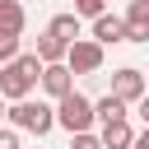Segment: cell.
Listing matches in <instances>:
<instances>
[{"label": "cell", "mask_w": 149, "mask_h": 149, "mask_svg": "<svg viewBox=\"0 0 149 149\" xmlns=\"http://www.w3.org/2000/svg\"><path fill=\"white\" fill-rule=\"evenodd\" d=\"M37 74H42V61H37V51L5 61V65H0V98H5V102H14V98H28V93L37 88Z\"/></svg>", "instance_id": "obj_1"}, {"label": "cell", "mask_w": 149, "mask_h": 149, "mask_svg": "<svg viewBox=\"0 0 149 149\" xmlns=\"http://www.w3.org/2000/svg\"><path fill=\"white\" fill-rule=\"evenodd\" d=\"M5 116H9L14 130H28V135H47L56 126V107L51 102H33V98H14L5 107Z\"/></svg>", "instance_id": "obj_2"}, {"label": "cell", "mask_w": 149, "mask_h": 149, "mask_svg": "<svg viewBox=\"0 0 149 149\" xmlns=\"http://www.w3.org/2000/svg\"><path fill=\"white\" fill-rule=\"evenodd\" d=\"M98 116H93V102L84 98V93H61L56 98V126H65V130H88Z\"/></svg>", "instance_id": "obj_3"}, {"label": "cell", "mask_w": 149, "mask_h": 149, "mask_svg": "<svg viewBox=\"0 0 149 149\" xmlns=\"http://www.w3.org/2000/svg\"><path fill=\"white\" fill-rule=\"evenodd\" d=\"M65 65H70L74 74H98V70H102V42L74 37V42L65 47Z\"/></svg>", "instance_id": "obj_4"}, {"label": "cell", "mask_w": 149, "mask_h": 149, "mask_svg": "<svg viewBox=\"0 0 149 149\" xmlns=\"http://www.w3.org/2000/svg\"><path fill=\"white\" fill-rule=\"evenodd\" d=\"M37 88H42L47 98H61V93H70V88H74V70H70L65 61H47V65H42V74H37Z\"/></svg>", "instance_id": "obj_5"}, {"label": "cell", "mask_w": 149, "mask_h": 149, "mask_svg": "<svg viewBox=\"0 0 149 149\" xmlns=\"http://www.w3.org/2000/svg\"><path fill=\"white\" fill-rule=\"evenodd\" d=\"M126 42H149V0H126Z\"/></svg>", "instance_id": "obj_6"}, {"label": "cell", "mask_w": 149, "mask_h": 149, "mask_svg": "<svg viewBox=\"0 0 149 149\" xmlns=\"http://www.w3.org/2000/svg\"><path fill=\"white\" fill-rule=\"evenodd\" d=\"M144 88H149V84H144V74H140V70H130V65L112 74V98H121V102H135Z\"/></svg>", "instance_id": "obj_7"}, {"label": "cell", "mask_w": 149, "mask_h": 149, "mask_svg": "<svg viewBox=\"0 0 149 149\" xmlns=\"http://www.w3.org/2000/svg\"><path fill=\"white\" fill-rule=\"evenodd\" d=\"M93 42H102V47H116V42H126V19H116V14H98L93 19Z\"/></svg>", "instance_id": "obj_8"}, {"label": "cell", "mask_w": 149, "mask_h": 149, "mask_svg": "<svg viewBox=\"0 0 149 149\" xmlns=\"http://www.w3.org/2000/svg\"><path fill=\"white\" fill-rule=\"evenodd\" d=\"M102 149H130V140H135V130H130V121L126 116H116V121H102Z\"/></svg>", "instance_id": "obj_9"}, {"label": "cell", "mask_w": 149, "mask_h": 149, "mask_svg": "<svg viewBox=\"0 0 149 149\" xmlns=\"http://www.w3.org/2000/svg\"><path fill=\"white\" fill-rule=\"evenodd\" d=\"M23 5L19 0H0V33H23Z\"/></svg>", "instance_id": "obj_10"}, {"label": "cell", "mask_w": 149, "mask_h": 149, "mask_svg": "<svg viewBox=\"0 0 149 149\" xmlns=\"http://www.w3.org/2000/svg\"><path fill=\"white\" fill-rule=\"evenodd\" d=\"M37 61H42V65H47V61H65V42H61L51 28L37 37Z\"/></svg>", "instance_id": "obj_11"}, {"label": "cell", "mask_w": 149, "mask_h": 149, "mask_svg": "<svg viewBox=\"0 0 149 149\" xmlns=\"http://www.w3.org/2000/svg\"><path fill=\"white\" fill-rule=\"evenodd\" d=\"M126 107H130V102H121V98H112V93H107V98H98V102H93V116H98V121H116V116H130Z\"/></svg>", "instance_id": "obj_12"}, {"label": "cell", "mask_w": 149, "mask_h": 149, "mask_svg": "<svg viewBox=\"0 0 149 149\" xmlns=\"http://www.w3.org/2000/svg\"><path fill=\"white\" fill-rule=\"evenodd\" d=\"M51 33H56V37L70 47V42L79 37V14H56V19H51Z\"/></svg>", "instance_id": "obj_13"}, {"label": "cell", "mask_w": 149, "mask_h": 149, "mask_svg": "<svg viewBox=\"0 0 149 149\" xmlns=\"http://www.w3.org/2000/svg\"><path fill=\"white\" fill-rule=\"evenodd\" d=\"M70 149H102V140L93 130H70Z\"/></svg>", "instance_id": "obj_14"}, {"label": "cell", "mask_w": 149, "mask_h": 149, "mask_svg": "<svg viewBox=\"0 0 149 149\" xmlns=\"http://www.w3.org/2000/svg\"><path fill=\"white\" fill-rule=\"evenodd\" d=\"M102 9H107V0H74V14L79 19H98Z\"/></svg>", "instance_id": "obj_15"}, {"label": "cell", "mask_w": 149, "mask_h": 149, "mask_svg": "<svg viewBox=\"0 0 149 149\" xmlns=\"http://www.w3.org/2000/svg\"><path fill=\"white\" fill-rule=\"evenodd\" d=\"M0 149H19V130H14V126L0 130Z\"/></svg>", "instance_id": "obj_16"}, {"label": "cell", "mask_w": 149, "mask_h": 149, "mask_svg": "<svg viewBox=\"0 0 149 149\" xmlns=\"http://www.w3.org/2000/svg\"><path fill=\"white\" fill-rule=\"evenodd\" d=\"M135 112H140V121H144V126H149V88H144V93H140V98H135Z\"/></svg>", "instance_id": "obj_17"}, {"label": "cell", "mask_w": 149, "mask_h": 149, "mask_svg": "<svg viewBox=\"0 0 149 149\" xmlns=\"http://www.w3.org/2000/svg\"><path fill=\"white\" fill-rule=\"evenodd\" d=\"M130 149H149V126H144V130H140V135L130 140Z\"/></svg>", "instance_id": "obj_18"}, {"label": "cell", "mask_w": 149, "mask_h": 149, "mask_svg": "<svg viewBox=\"0 0 149 149\" xmlns=\"http://www.w3.org/2000/svg\"><path fill=\"white\" fill-rule=\"evenodd\" d=\"M0 116H5V98H0Z\"/></svg>", "instance_id": "obj_19"}]
</instances>
